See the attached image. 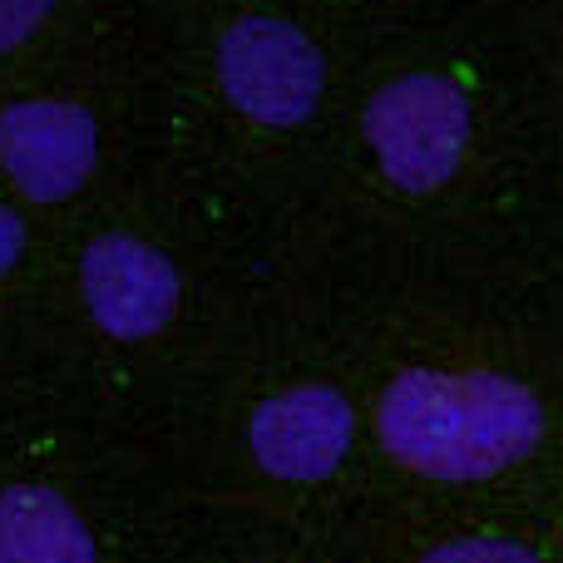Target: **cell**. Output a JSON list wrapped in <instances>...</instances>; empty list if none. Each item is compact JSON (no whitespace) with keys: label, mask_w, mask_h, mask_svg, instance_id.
I'll return each mask as SVG.
<instances>
[{"label":"cell","mask_w":563,"mask_h":563,"mask_svg":"<svg viewBox=\"0 0 563 563\" xmlns=\"http://www.w3.org/2000/svg\"><path fill=\"white\" fill-rule=\"evenodd\" d=\"M20 253H25V223H20L15 208L0 203V277L20 263Z\"/></svg>","instance_id":"30bf717a"},{"label":"cell","mask_w":563,"mask_h":563,"mask_svg":"<svg viewBox=\"0 0 563 563\" xmlns=\"http://www.w3.org/2000/svg\"><path fill=\"white\" fill-rule=\"evenodd\" d=\"M178 267L134 233H104L79 257V297L114 341H148L178 317Z\"/></svg>","instance_id":"5b68a950"},{"label":"cell","mask_w":563,"mask_h":563,"mask_svg":"<svg viewBox=\"0 0 563 563\" xmlns=\"http://www.w3.org/2000/svg\"><path fill=\"white\" fill-rule=\"evenodd\" d=\"M351 416L346 396L331 386H287L267 396L247 420V445L257 470L291 485H317L346 460L351 450Z\"/></svg>","instance_id":"8992f818"},{"label":"cell","mask_w":563,"mask_h":563,"mask_svg":"<svg viewBox=\"0 0 563 563\" xmlns=\"http://www.w3.org/2000/svg\"><path fill=\"white\" fill-rule=\"evenodd\" d=\"M99 164V129L69 99H15L0 109V174L30 203H65Z\"/></svg>","instance_id":"277c9868"},{"label":"cell","mask_w":563,"mask_h":563,"mask_svg":"<svg viewBox=\"0 0 563 563\" xmlns=\"http://www.w3.org/2000/svg\"><path fill=\"white\" fill-rule=\"evenodd\" d=\"M361 124L380 174L406 194L450 184L470 144V104L445 75H400L380 85Z\"/></svg>","instance_id":"7a4b0ae2"},{"label":"cell","mask_w":563,"mask_h":563,"mask_svg":"<svg viewBox=\"0 0 563 563\" xmlns=\"http://www.w3.org/2000/svg\"><path fill=\"white\" fill-rule=\"evenodd\" d=\"M218 85L243 119L291 129L317 109L327 65L311 35H301L297 25L273 15H247L228 25L218 45Z\"/></svg>","instance_id":"3957f363"},{"label":"cell","mask_w":563,"mask_h":563,"mask_svg":"<svg viewBox=\"0 0 563 563\" xmlns=\"http://www.w3.org/2000/svg\"><path fill=\"white\" fill-rule=\"evenodd\" d=\"M376 435L410 475L470 485L519 465L544 435V410L495 371H406L380 396Z\"/></svg>","instance_id":"6da1fadb"},{"label":"cell","mask_w":563,"mask_h":563,"mask_svg":"<svg viewBox=\"0 0 563 563\" xmlns=\"http://www.w3.org/2000/svg\"><path fill=\"white\" fill-rule=\"evenodd\" d=\"M0 563H99L95 534L59 489H0Z\"/></svg>","instance_id":"52a82bcc"},{"label":"cell","mask_w":563,"mask_h":563,"mask_svg":"<svg viewBox=\"0 0 563 563\" xmlns=\"http://www.w3.org/2000/svg\"><path fill=\"white\" fill-rule=\"evenodd\" d=\"M420 563H539L534 549L509 544V539H450L430 549Z\"/></svg>","instance_id":"ba28073f"},{"label":"cell","mask_w":563,"mask_h":563,"mask_svg":"<svg viewBox=\"0 0 563 563\" xmlns=\"http://www.w3.org/2000/svg\"><path fill=\"white\" fill-rule=\"evenodd\" d=\"M55 0H0V55L20 49L49 20Z\"/></svg>","instance_id":"9c48e42d"}]
</instances>
